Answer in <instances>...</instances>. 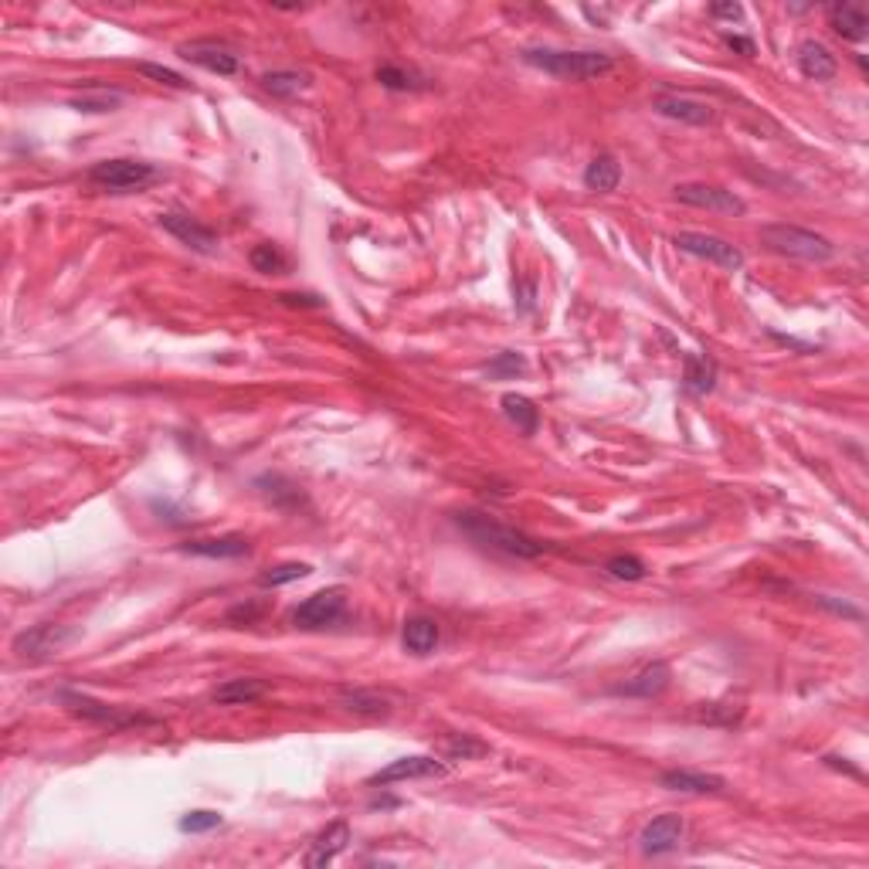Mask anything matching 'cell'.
Segmentation results:
<instances>
[{
	"instance_id": "obj_1",
	"label": "cell",
	"mask_w": 869,
	"mask_h": 869,
	"mask_svg": "<svg viewBox=\"0 0 869 869\" xmlns=\"http://www.w3.org/2000/svg\"><path fill=\"white\" fill-rule=\"evenodd\" d=\"M455 527L466 533L472 544H479L483 550H496V554H506V557H516V561H537L547 550V544H540L537 537H530V533L516 527H506V523H499L479 510L455 513Z\"/></svg>"
},
{
	"instance_id": "obj_2",
	"label": "cell",
	"mask_w": 869,
	"mask_h": 869,
	"mask_svg": "<svg viewBox=\"0 0 869 869\" xmlns=\"http://www.w3.org/2000/svg\"><path fill=\"white\" fill-rule=\"evenodd\" d=\"M523 62L530 68L554 75V79H571V82H591L601 79L615 68V58L605 51H561V48H527Z\"/></svg>"
},
{
	"instance_id": "obj_3",
	"label": "cell",
	"mask_w": 869,
	"mask_h": 869,
	"mask_svg": "<svg viewBox=\"0 0 869 869\" xmlns=\"http://www.w3.org/2000/svg\"><path fill=\"white\" fill-rule=\"evenodd\" d=\"M761 245L781 258H795V262H808V265H825L836 258V245H832L829 238L819 235V231L798 228V225H764Z\"/></svg>"
},
{
	"instance_id": "obj_4",
	"label": "cell",
	"mask_w": 869,
	"mask_h": 869,
	"mask_svg": "<svg viewBox=\"0 0 869 869\" xmlns=\"http://www.w3.org/2000/svg\"><path fill=\"white\" fill-rule=\"evenodd\" d=\"M157 177H160V170L153 167V163L126 160V157L102 160V163H96V167L89 170V184H96L99 191H109V194L143 191V187H150Z\"/></svg>"
},
{
	"instance_id": "obj_5",
	"label": "cell",
	"mask_w": 869,
	"mask_h": 869,
	"mask_svg": "<svg viewBox=\"0 0 869 869\" xmlns=\"http://www.w3.org/2000/svg\"><path fill=\"white\" fill-rule=\"evenodd\" d=\"M673 245L679 248V252H686L693 258H703V262L717 265V269H724V272H741L744 269V252L737 245H730L727 238L703 235V231H676Z\"/></svg>"
},
{
	"instance_id": "obj_6",
	"label": "cell",
	"mask_w": 869,
	"mask_h": 869,
	"mask_svg": "<svg viewBox=\"0 0 869 869\" xmlns=\"http://www.w3.org/2000/svg\"><path fill=\"white\" fill-rule=\"evenodd\" d=\"M58 700L65 703V707H68V713H75V717L89 720V724H96V727L126 730V727L153 724L150 717H140V713H123V710L109 707V703H99V700H92V696H85V693H75V690H62V693H58Z\"/></svg>"
},
{
	"instance_id": "obj_7",
	"label": "cell",
	"mask_w": 869,
	"mask_h": 869,
	"mask_svg": "<svg viewBox=\"0 0 869 869\" xmlns=\"http://www.w3.org/2000/svg\"><path fill=\"white\" fill-rule=\"evenodd\" d=\"M75 628L72 625H31L28 632L14 635V652L21 659H31V662H41V659H51L65 649L68 642H75Z\"/></svg>"
},
{
	"instance_id": "obj_8",
	"label": "cell",
	"mask_w": 869,
	"mask_h": 869,
	"mask_svg": "<svg viewBox=\"0 0 869 869\" xmlns=\"http://www.w3.org/2000/svg\"><path fill=\"white\" fill-rule=\"evenodd\" d=\"M652 109H656L659 116L676 119V123H686V126L717 123V109H713L707 99L683 96V92H659V96H652Z\"/></svg>"
},
{
	"instance_id": "obj_9",
	"label": "cell",
	"mask_w": 869,
	"mask_h": 869,
	"mask_svg": "<svg viewBox=\"0 0 869 869\" xmlns=\"http://www.w3.org/2000/svg\"><path fill=\"white\" fill-rule=\"evenodd\" d=\"M343 608H347V591L343 588H323L316 595H309L303 605L292 612V622L299 628H326L343 618Z\"/></svg>"
},
{
	"instance_id": "obj_10",
	"label": "cell",
	"mask_w": 869,
	"mask_h": 869,
	"mask_svg": "<svg viewBox=\"0 0 869 869\" xmlns=\"http://www.w3.org/2000/svg\"><path fill=\"white\" fill-rule=\"evenodd\" d=\"M449 774V764L438 761L432 754H408V757H398L391 761L387 768L374 771L367 778V785H394V781H418V778H442Z\"/></svg>"
},
{
	"instance_id": "obj_11",
	"label": "cell",
	"mask_w": 869,
	"mask_h": 869,
	"mask_svg": "<svg viewBox=\"0 0 869 869\" xmlns=\"http://www.w3.org/2000/svg\"><path fill=\"white\" fill-rule=\"evenodd\" d=\"M676 201L686 204V208L717 211V214H744L747 211L744 197H737L734 191H724V187H717V184H676Z\"/></svg>"
},
{
	"instance_id": "obj_12",
	"label": "cell",
	"mask_w": 869,
	"mask_h": 869,
	"mask_svg": "<svg viewBox=\"0 0 869 869\" xmlns=\"http://www.w3.org/2000/svg\"><path fill=\"white\" fill-rule=\"evenodd\" d=\"M160 228L170 231L180 245H187L197 255H214V252H218V231L201 225V221L191 218V214H184V211L160 214Z\"/></svg>"
},
{
	"instance_id": "obj_13",
	"label": "cell",
	"mask_w": 869,
	"mask_h": 869,
	"mask_svg": "<svg viewBox=\"0 0 869 869\" xmlns=\"http://www.w3.org/2000/svg\"><path fill=\"white\" fill-rule=\"evenodd\" d=\"M683 832H686L683 815H676V812L656 815V819H652V822L639 832V849H642V856H666V853H676L679 842H683Z\"/></svg>"
},
{
	"instance_id": "obj_14",
	"label": "cell",
	"mask_w": 869,
	"mask_h": 869,
	"mask_svg": "<svg viewBox=\"0 0 869 869\" xmlns=\"http://www.w3.org/2000/svg\"><path fill=\"white\" fill-rule=\"evenodd\" d=\"M669 679H673V669H669V662H645V666L639 669L635 676H628L625 683L612 686L615 696H635V700H652V696H659L662 690L669 686Z\"/></svg>"
},
{
	"instance_id": "obj_15",
	"label": "cell",
	"mask_w": 869,
	"mask_h": 869,
	"mask_svg": "<svg viewBox=\"0 0 869 869\" xmlns=\"http://www.w3.org/2000/svg\"><path fill=\"white\" fill-rule=\"evenodd\" d=\"M180 55H184L191 65L204 68V72H214V75H235L238 68H242L235 51L225 48V45H211V41H194V45H184V48H180Z\"/></svg>"
},
{
	"instance_id": "obj_16",
	"label": "cell",
	"mask_w": 869,
	"mask_h": 869,
	"mask_svg": "<svg viewBox=\"0 0 869 869\" xmlns=\"http://www.w3.org/2000/svg\"><path fill=\"white\" fill-rule=\"evenodd\" d=\"M659 785L669 788V791H686V795H720V791H727V778H720V774H707V771L676 768V771H662Z\"/></svg>"
},
{
	"instance_id": "obj_17",
	"label": "cell",
	"mask_w": 869,
	"mask_h": 869,
	"mask_svg": "<svg viewBox=\"0 0 869 869\" xmlns=\"http://www.w3.org/2000/svg\"><path fill=\"white\" fill-rule=\"evenodd\" d=\"M184 554H194V557H211V561H235V557H245L248 550V540L238 537V533H225V537H197V540H187L180 544Z\"/></svg>"
},
{
	"instance_id": "obj_18",
	"label": "cell",
	"mask_w": 869,
	"mask_h": 869,
	"mask_svg": "<svg viewBox=\"0 0 869 869\" xmlns=\"http://www.w3.org/2000/svg\"><path fill=\"white\" fill-rule=\"evenodd\" d=\"M347 842H350V825H347V822H333V825H326V829L320 832V836H316L313 849H309V853H306L303 863H306L309 869H323V866H330L333 859H337V856L343 853V849H347Z\"/></svg>"
},
{
	"instance_id": "obj_19",
	"label": "cell",
	"mask_w": 869,
	"mask_h": 869,
	"mask_svg": "<svg viewBox=\"0 0 869 869\" xmlns=\"http://www.w3.org/2000/svg\"><path fill=\"white\" fill-rule=\"evenodd\" d=\"M798 68H802L805 79L832 82L839 72V62L822 41H802V45H798Z\"/></svg>"
},
{
	"instance_id": "obj_20",
	"label": "cell",
	"mask_w": 869,
	"mask_h": 869,
	"mask_svg": "<svg viewBox=\"0 0 869 869\" xmlns=\"http://www.w3.org/2000/svg\"><path fill=\"white\" fill-rule=\"evenodd\" d=\"M269 693V683L258 676H238V679H228V683H221L218 690L211 693L214 703H221V707H245V703H255L262 700V696Z\"/></svg>"
},
{
	"instance_id": "obj_21",
	"label": "cell",
	"mask_w": 869,
	"mask_h": 869,
	"mask_svg": "<svg viewBox=\"0 0 869 869\" xmlns=\"http://www.w3.org/2000/svg\"><path fill=\"white\" fill-rule=\"evenodd\" d=\"M438 639H442V632H438V622L428 615H415L404 622V632H401V642L404 649L411 652V656H428V652H435Z\"/></svg>"
},
{
	"instance_id": "obj_22",
	"label": "cell",
	"mask_w": 869,
	"mask_h": 869,
	"mask_svg": "<svg viewBox=\"0 0 869 869\" xmlns=\"http://www.w3.org/2000/svg\"><path fill=\"white\" fill-rule=\"evenodd\" d=\"M683 387L690 394H710L717 387V360L707 354H683Z\"/></svg>"
},
{
	"instance_id": "obj_23",
	"label": "cell",
	"mask_w": 869,
	"mask_h": 869,
	"mask_svg": "<svg viewBox=\"0 0 869 869\" xmlns=\"http://www.w3.org/2000/svg\"><path fill=\"white\" fill-rule=\"evenodd\" d=\"M825 17H829V28L836 31L839 38H846V41H866L869 17L859 11V7H853V4H832L829 11H825Z\"/></svg>"
},
{
	"instance_id": "obj_24",
	"label": "cell",
	"mask_w": 869,
	"mask_h": 869,
	"mask_svg": "<svg viewBox=\"0 0 869 869\" xmlns=\"http://www.w3.org/2000/svg\"><path fill=\"white\" fill-rule=\"evenodd\" d=\"M255 489L269 499L272 506H282V510H299V506L306 503L303 489H299L296 483H289L286 476H258Z\"/></svg>"
},
{
	"instance_id": "obj_25",
	"label": "cell",
	"mask_w": 869,
	"mask_h": 869,
	"mask_svg": "<svg viewBox=\"0 0 869 869\" xmlns=\"http://www.w3.org/2000/svg\"><path fill=\"white\" fill-rule=\"evenodd\" d=\"M618 184H622V167H618V160L612 153H598V157L588 163V170H584V187L598 194H612Z\"/></svg>"
},
{
	"instance_id": "obj_26",
	"label": "cell",
	"mask_w": 869,
	"mask_h": 869,
	"mask_svg": "<svg viewBox=\"0 0 869 869\" xmlns=\"http://www.w3.org/2000/svg\"><path fill=\"white\" fill-rule=\"evenodd\" d=\"M499 404H503V415L510 418L523 435H537L540 408L530 398H523V394H503V401H499Z\"/></svg>"
},
{
	"instance_id": "obj_27",
	"label": "cell",
	"mask_w": 869,
	"mask_h": 869,
	"mask_svg": "<svg viewBox=\"0 0 869 869\" xmlns=\"http://www.w3.org/2000/svg\"><path fill=\"white\" fill-rule=\"evenodd\" d=\"M340 707L350 713H360V717H384L391 710V700L374 690H347L340 693Z\"/></svg>"
},
{
	"instance_id": "obj_28",
	"label": "cell",
	"mask_w": 869,
	"mask_h": 869,
	"mask_svg": "<svg viewBox=\"0 0 869 869\" xmlns=\"http://www.w3.org/2000/svg\"><path fill=\"white\" fill-rule=\"evenodd\" d=\"M693 720L707 727H737L744 720V707L741 703H700L693 710Z\"/></svg>"
},
{
	"instance_id": "obj_29",
	"label": "cell",
	"mask_w": 869,
	"mask_h": 869,
	"mask_svg": "<svg viewBox=\"0 0 869 869\" xmlns=\"http://www.w3.org/2000/svg\"><path fill=\"white\" fill-rule=\"evenodd\" d=\"M262 89L275 99H292L303 89H309V75L306 72H269L262 75Z\"/></svg>"
},
{
	"instance_id": "obj_30",
	"label": "cell",
	"mask_w": 869,
	"mask_h": 869,
	"mask_svg": "<svg viewBox=\"0 0 869 869\" xmlns=\"http://www.w3.org/2000/svg\"><path fill=\"white\" fill-rule=\"evenodd\" d=\"M313 574V567L303 564V561H286V564H275L269 571L258 574V584L262 588H282V584H292V581H303Z\"/></svg>"
},
{
	"instance_id": "obj_31",
	"label": "cell",
	"mask_w": 869,
	"mask_h": 869,
	"mask_svg": "<svg viewBox=\"0 0 869 869\" xmlns=\"http://www.w3.org/2000/svg\"><path fill=\"white\" fill-rule=\"evenodd\" d=\"M119 102H123L119 92L89 89V92H82V96L72 99V109H79V113H113V109H119Z\"/></svg>"
},
{
	"instance_id": "obj_32",
	"label": "cell",
	"mask_w": 869,
	"mask_h": 869,
	"mask_svg": "<svg viewBox=\"0 0 869 869\" xmlns=\"http://www.w3.org/2000/svg\"><path fill=\"white\" fill-rule=\"evenodd\" d=\"M248 262H252V269H255V272H262V275H279V272H286V255H282L272 242L255 245L252 252H248Z\"/></svg>"
},
{
	"instance_id": "obj_33",
	"label": "cell",
	"mask_w": 869,
	"mask_h": 869,
	"mask_svg": "<svg viewBox=\"0 0 869 869\" xmlns=\"http://www.w3.org/2000/svg\"><path fill=\"white\" fill-rule=\"evenodd\" d=\"M605 571L612 574L615 581H642L645 574H649V567H645L642 557H635V554H615V557H608Z\"/></svg>"
},
{
	"instance_id": "obj_34",
	"label": "cell",
	"mask_w": 869,
	"mask_h": 869,
	"mask_svg": "<svg viewBox=\"0 0 869 869\" xmlns=\"http://www.w3.org/2000/svg\"><path fill=\"white\" fill-rule=\"evenodd\" d=\"M377 82L391 92H411V89H421V82L415 79L411 72H404L401 65H381L377 68Z\"/></svg>"
},
{
	"instance_id": "obj_35",
	"label": "cell",
	"mask_w": 869,
	"mask_h": 869,
	"mask_svg": "<svg viewBox=\"0 0 869 869\" xmlns=\"http://www.w3.org/2000/svg\"><path fill=\"white\" fill-rule=\"evenodd\" d=\"M489 751V747L483 741H476V737L469 734H455L445 741V754L452 757V761H469V757H483Z\"/></svg>"
},
{
	"instance_id": "obj_36",
	"label": "cell",
	"mask_w": 869,
	"mask_h": 869,
	"mask_svg": "<svg viewBox=\"0 0 869 869\" xmlns=\"http://www.w3.org/2000/svg\"><path fill=\"white\" fill-rule=\"evenodd\" d=\"M221 815L218 812H208V808H197V812H187L180 819V832H191V836H201V832H211V829H221Z\"/></svg>"
},
{
	"instance_id": "obj_37",
	"label": "cell",
	"mask_w": 869,
	"mask_h": 869,
	"mask_svg": "<svg viewBox=\"0 0 869 869\" xmlns=\"http://www.w3.org/2000/svg\"><path fill=\"white\" fill-rule=\"evenodd\" d=\"M527 371V360H523V354H513V350H506V354H496L493 360H489L486 374L496 377V381H503V377H516Z\"/></svg>"
},
{
	"instance_id": "obj_38",
	"label": "cell",
	"mask_w": 869,
	"mask_h": 869,
	"mask_svg": "<svg viewBox=\"0 0 869 869\" xmlns=\"http://www.w3.org/2000/svg\"><path fill=\"white\" fill-rule=\"evenodd\" d=\"M140 72L146 75V79H153V82H160V85H170V89H191V82H187L180 72H174V68H163V65H153V62H140Z\"/></svg>"
},
{
	"instance_id": "obj_39",
	"label": "cell",
	"mask_w": 869,
	"mask_h": 869,
	"mask_svg": "<svg viewBox=\"0 0 869 869\" xmlns=\"http://www.w3.org/2000/svg\"><path fill=\"white\" fill-rule=\"evenodd\" d=\"M265 615V605L262 601H242V605H235V608H228V622L231 625H255L258 618Z\"/></svg>"
},
{
	"instance_id": "obj_40",
	"label": "cell",
	"mask_w": 869,
	"mask_h": 869,
	"mask_svg": "<svg viewBox=\"0 0 869 869\" xmlns=\"http://www.w3.org/2000/svg\"><path fill=\"white\" fill-rule=\"evenodd\" d=\"M815 605L825 608V612L839 615V618H853V622H863V612L849 601H839V598H829V595H815Z\"/></svg>"
},
{
	"instance_id": "obj_41",
	"label": "cell",
	"mask_w": 869,
	"mask_h": 869,
	"mask_svg": "<svg viewBox=\"0 0 869 869\" xmlns=\"http://www.w3.org/2000/svg\"><path fill=\"white\" fill-rule=\"evenodd\" d=\"M279 303H282V306H309V309H320V306H323V299H320V296H313V292H282Z\"/></svg>"
},
{
	"instance_id": "obj_42",
	"label": "cell",
	"mask_w": 869,
	"mask_h": 869,
	"mask_svg": "<svg viewBox=\"0 0 869 869\" xmlns=\"http://www.w3.org/2000/svg\"><path fill=\"white\" fill-rule=\"evenodd\" d=\"M724 45L730 48V51H741L744 58H754V41L751 38H741V34H724Z\"/></svg>"
},
{
	"instance_id": "obj_43",
	"label": "cell",
	"mask_w": 869,
	"mask_h": 869,
	"mask_svg": "<svg viewBox=\"0 0 869 869\" xmlns=\"http://www.w3.org/2000/svg\"><path fill=\"white\" fill-rule=\"evenodd\" d=\"M744 7L741 4H713L710 7V17H724V21H741Z\"/></svg>"
},
{
	"instance_id": "obj_44",
	"label": "cell",
	"mask_w": 869,
	"mask_h": 869,
	"mask_svg": "<svg viewBox=\"0 0 869 869\" xmlns=\"http://www.w3.org/2000/svg\"><path fill=\"white\" fill-rule=\"evenodd\" d=\"M771 337L778 340V343H785V347H791V350H798V354H815L812 343H798L795 337H781V333H774V330H771Z\"/></svg>"
},
{
	"instance_id": "obj_45",
	"label": "cell",
	"mask_w": 869,
	"mask_h": 869,
	"mask_svg": "<svg viewBox=\"0 0 869 869\" xmlns=\"http://www.w3.org/2000/svg\"><path fill=\"white\" fill-rule=\"evenodd\" d=\"M530 309H533V282H527L520 292V313H530Z\"/></svg>"
}]
</instances>
